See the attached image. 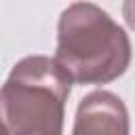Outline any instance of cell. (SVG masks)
Wrapping results in <instances>:
<instances>
[{"mask_svg": "<svg viewBox=\"0 0 135 135\" xmlns=\"http://www.w3.org/2000/svg\"><path fill=\"white\" fill-rule=\"evenodd\" d=\"M129 110L110 91H93L78 103L72 135H129Z\"/></svg>", "mask_w": 135, "mask_h": 135, "instance_id": "obj_3", "label": "cell"}, {"mask_svg": "<svg viewBox=\"0 0 135 135\" xmlns=\"http://www.w3.org/2000/svg\"><path fill=\"white\" fill-rule=\"evenodd\" d=\"M0 135H8V131L4 129V124H2V122H0Z\"/></svg>", "mask_w": 135, "mask_h": 135, "instance_id": "obj_5", "label": "cell"}, {"mask_svg": "<svg viewBox=\"0 0 135 135\" xmlns=\"http://www.w3.org/2000/svg\"><path fill=\"white\" fill-rule=\"evenodd\" d=\"M53 59L76 84H108L127 72L131 40L103 8L74 2L59 17Z\"/></svg>", "mask_w": 135, "mask_h": 135, "instance_id": "obj_1", "label": "cell"}, {"mask_svg": "<svg viewBox=\"0 0 135 135\" xmlns=\"http://www.w3.org/2000/svg\"><path fill=\"white\" fill-rule=\"evenodd\" d=\"M70 89V76L53 57H23L0 86V122L8 135H63Z\"/></svg>", "mask_w": 135, "mask_h": 135, "instance_id": "obj_2", "label": "cell"}, {"mask_svg": "<svg viewBox=\"0 0 135 135\" xmlns=\"http://www.w3.org/2000/svg\"><path fill=\"white\" fill-rule=\"evenodd\" d=\"M122 15H124V21L129 23V27L135 30V2H124L122 4Z\"/></svg>", "mask_w": 135, "mask_h": 135, "instance_id": "obj_4", "label": "cell"}]
</instances>
